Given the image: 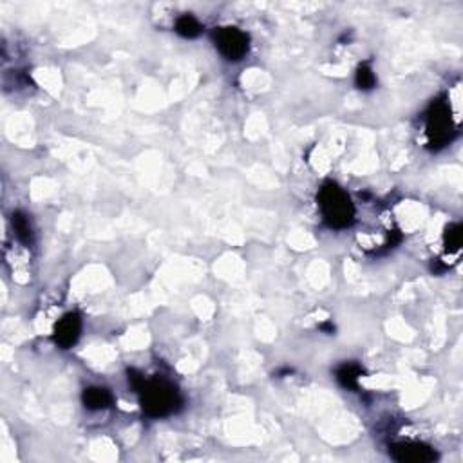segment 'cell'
<instances>
[{"instance_id":"cell-1","label":"cell","mask_w":463,"mask_h":463,"mask_svg":"<svg viewBox=\"0 0 463 463\" xmlns=\"http://www.w3.org/2000/svg\"><path fill=\"white\" fill-rule=\"evenodd\" d=\"M319 206L322 210L324 219L333 228L350 227L355 218V206L350 196L336 185H324L319 194Z\"/></svg>"},{"instance_id":"cell-2","label":"cell","mask_w":463,"mask_h":463,"mask_svg":"<svg viewBox=\"0 0 463 463\" xmlns=\"http://www.w3.org/2000/svg\"><path fill=\"white\" fill-rule=\"evenodd\" d=\"M141 391V406L150 416H166L176 411L180 406V394L174 385L165 380L143 382Z\"/></svg>"},{"instance_id":"cell-3","label":"cell","mask_w":463,"mask_h":463,"mask_svg":"<svg viewBox=\"0 0 463 463\" xmlns=\"http://www.w3.org/2000/svg\"><path fill=\"white\" fill-rule=\"evenodd\" d=\"M215 45L228 60H241L248 51V36L237 27H221L215 33Z\"/></svg>"},{"instance_id":"cell-4","label":"cell","mask_w":463,"mask_h":463,"mask_svg":"<svg viewBox=\"0 0 463 463\" xmlns=\"http://www.w3.org/2000/svg\"><path fill=\"white\" fill-rule=\"evenodd\" d=\"M427 131L433 143H446L450 132V116L446 104H436L429 114Z\"/></svg>"},{"instance_id":"cell-5","label":"cell","mask_w":463,"mask_h":463,"mask_svg":"<svg viewBox=\"0 0 463 463\" xmlns=\"http://www.w3.org/2000/svg\"><path fill=\"white\" fill-rule=\"evenodd\" d=\"M391 456L397 462L429 463L436 460V453L424 443H397L391 449Z\"/></svg>"},{"instance_id":"cell-6","label":"cell","mask_w":463,"mask_h":463,"mask_svg":"<svg viewBox=\"0 0 463 463\" xmlns=\"http://www.w3.org/2000/svg\"><path fill=\"white\" fill-rule=\"evenodd\" d=\"M80 332H82V320L76 313L66 315L55 328V341L60 344L62 348H71L78 341Z\"/></svg>"},{"instance_id":"cell-7","label":"cell","mask_w":463,"mask_h":463,"mask_svg":"<svg viewBox=\"0 0 463 463\" xmlns=\"http://www.w3.org/2000/svg\"><path fill=\"white\" fill-rule=\"evenodd\" d=\"M111 394L107 389L101 387H89L85 389V393H83V404L87 409L91 411H100V409H105V407L111 406Z\"/></svg>"},{"instance_id":"cell-8","label":"cell","mask_w":463,"mask_h":463,"mask_svg":"<svg viewBox=\"0 0 463 463\" xmlns=\"http://www.w3.org/2000/svg\"><path fill=\"white\" fill-rule=\"evenodd\" d=\"M201 24L197 22L194 17H190V15L180 17L178 18V22H176V31H178L181 36H185V38H194V36L201 33Z\"/></svg>"},{"instance_id":"cell-9","label":"cell","mask_w":463,"mask_h":463,"mask_svg":"<svg viewBox=\"0 0 463 463\" xmlns=\"http://www.w3.org/2000/svg\"><path fill=\"white\" fill-rule=\"evenodd\" d=\"M359 376L360 367L353 366V364H346V366H342L341 369H339V373H336L339 382L348 389H357V385H359Z\"/></svg>"},{"instance_id":"cell-10","label":"cell","mask_w":463,"mask_h":463,"mask_svg":"<svg viewBox=\"0 0 463 463\" xmlns=\"http://www.w3.org/2000/svg\"><path fill=\"white\" fill-rule=\"evenodd\" d=\"M13 227H15V232H17L18 239L22 241V243H31V239H33V230H31V225H29V219H27V215H24L22 212H17V214H13Z\"/></svg>"},{"instance_id":"cell-11","label":"cell","mask_w":463,"mask_h":463,"mask_svg":"<svg viewBox=\"0 0 463 463\" xmlns=\"http://www.w3.org/2000/svg\"><path fill=\"white\" fill-rule=\"evenodd\" d=\"M375 82L376 78L369 67L367 66L359 67V71H357V85H359L360 89H371L373 85H375Z\"/></svg>"},{"instance_id":"cell-12","label":"cell","mask_w":463,"mask_h":463,"mask_svg":"<svg viewBox=\"0 0 463 463\" xmlns=\"http://www.w3.org/2000/svg\"><path fill=\"white\" fill-rule=\"evenodd\" d=\"M446 241H447V248L450 250H458L460 245H462V228L460 225H455V227H450L446 234Z\"/></svg>"}]
</instances>
